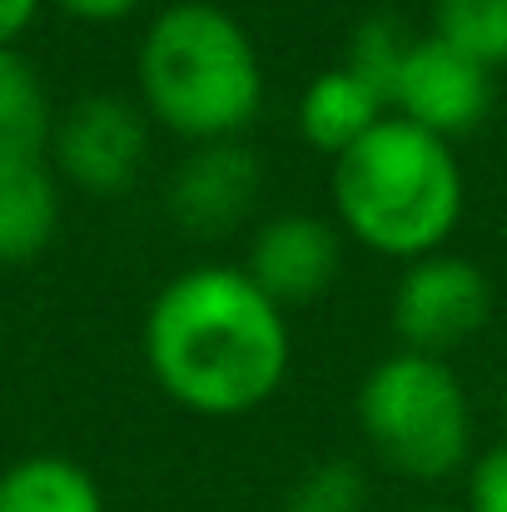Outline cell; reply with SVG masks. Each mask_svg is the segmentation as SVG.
Masks as SVG:
<instances>
[{
  "label": "cell",
  "instance_id": "4fadbf2b",
  "mask_svg": "<svg viewBox=\"0 0 507 512\" xmlns=\"http://www.w3.org/2000/svg\"><path fill=\"white\" fill-rule=\"evenodd\" d=\"M50 105L35 65L10 45L0 50V155L5 150H50Z\"/></svg>",
  "mask_w": 507,
  "mask_h": 512
},
{
  "label": "cell",
  "instance_id": "8fae6325",
  "mask_svg": "<svg viewBox=\"0 0 507 512\" xmlns=\"http://www.w3.org/2000/svg\"><path fill=\"white\" fill-rule=\"evenodd\" d=\"M393 110H388V100L373 90V85H363L348 65H334V70H324L309 90H304V100H299V135L314 145V150H324V155H343V150H353L368 130H378L383 120H388Z\"/></svg>",
  "mask_w": 507,
  "mask_h": 512
},
{
  "label": "cell",
  "instance_id": "8992f818",
  "mask_svg": "<svg viewBox=\"0 0 507 512\" xmlns=\"http://www.w3.org/2000/svg\"><path fill=\"white\" fill-rule=\"evenodd\" d=\"M145 150H150V125L120 95H85L50 130L55 170L90 194H120L125 184H135Z\"/></svg>",
  "mask_w": 507,
  "mask_h": 512
},
{
  "label": "cell",
  "instance_id": "3957f363",
  "mask_svg": "<svg viewBox=\"0 0 507 512\" xmlns=\"http://www.w3.org/2000/svg\"><path fill=\"white\" fill-rule=\"evenodd\" d=\"M329 194L363 249L403 264L438 254L463 219V170L453 145L398 115L338 155Z\"/></svg>",
  "mask_w": 507,
  "mask_h": 512
},
{
  "label": "cell",
  "instance_id": "6da1fadb",
  "mask_svg": "<svg viewBox=\"0 0 507 512\" xmlns=\"http://www.w3.org/2000/svg\"><path fill=\"white\" fill-rule=\"evenodd\" d=\"M145 363L169 398L199 418L264 408L289 373L284 309L229 264L174 274L145 314Z\"/></svg>",
  "mask_w": 507,
  "mask_h": 512
},
{
  "label": "cell",
  "instance_id": "ffe728a7",
  "mask_svg": "<svg viewBox=\"0 0 507 512\" xmlns=\"http://www.w3.org/2000/svg\"><path fill=\"white\" fill-rule=\"evenodd\" d=\"M413 512H463V508H443V503H428V508H413Z\"/></svg>",
  "mask_w": 507,
  "mask_h": 512
},
{
  "label": "cell",
  "instance_id": "9a60e30c",
  "mask_svg": "<svg viewBox=\"0 0 507 512\" xmlns=\"http://www.w3.org/2000/svg\"><path fill=\"white\" fill-rule=\"evenodd\" d=\"M413 45H418V40H413V30L403 25V15H393V10H373V15L353 30V40H348V60H343V65L393 105V85H398L403 60H408Z\"/></svg>",
  "mask_w": 507,
  "mask_h": 512
},
{
  "label": "cell",
  "instance_id": "7a4b0ae2",
  "mask_svg": "<svg viewBox=\"0 0 507 512\" xmlns=\"http://www.w3.org/2000/svg\"><path fill=\"white\" fill-rule=\"evenodd\" d=\"M135 80L145 110L189 145L239 140L264 100V65L249 30L209 0H179L150 20Z\"/></svg>",
  "mask_w": 507,
  "mask_h": 512
},
{
  "label": "cell",
  "instance_id": "e0dca14e",
  "mask_svg": "<svg viewBox=\"0 0 507 512\" xmlns=\"http://www.w3.org/2000/svg\"><path fill=\"white\" fill-rule=\"evenodd\" d=\"M468 512H507V443L488 448L468 478Z\"/></svg>",
  "mask_w": 507,
  "mask_h": 512
},
{
  "label": "cell",
  "instance_id": "9c48e42d",
  "mask_svg": "<svg viewBox=\"0 0 507 512\" xmlns=\"http://www.w3.org/2000/svg\"><path fill=\"white\" fill-rule=\"evenodd\" d=\"M259 189H264V174L254 150H244L239 140L194 145V155L169 179V214L179 229L199 239H219L249 219Z\"/></svg>",
  "mask_w": 507,
  "mask_h": 512
},
{
  "label": "cell",
  "instance_id": "d6986e66",
  "mask_svg": "<svg viewBox=\"0 0 507 512\" xmlns=\"http://www.w3.org/2000/svg\"><path fill=\"white\" fill-rule=\"evenodd\" d=\"M40 0H0V50H10L20 40V30L35 20Z\"/></svg>",
  "mask_w": 507,
  "mask_h": 512
},
{
  "label": "cell",
  "instance_id": "ac0fdd59",
  "mask_svg": "<svg viewBox=\"0 0 507 512\" xmlns=\"http://www.w3.org/2000/svg\"><path fill=\"white\" fill-rule=\"evenodd\" d=\"M55 5L75 20H90V25H110V20H125L140 10V0H55Z\"/></svg>",
  "mask_w": 507,
  "mask_h": 512
},
{
  "label": "cell",
  "instance_id": "277c9868",
  "mask_svg": "<svg viewBox=\"0 0 507 512\" xmlns=\"http://www.w3.org/2000/svg\"><path fill=\"white\" fill-rule=\"evenodd\" d=\"M358 428L368 448L413 483H443L468 463L473 408L458 373L428 353H393L358 388Z\"/></svg>",
  "mask_w": 507,
  "mask_h": 512
},
{
  "label": "cell",
  "instance_id": "44dd1931",
  "mask_svg": "<svg viewBox=\"0 0 507 512\" xmlns=\"http://www.w3.org/2000/svg\"><path fill=\"white\" fill-rule=\"evenodd\" d=\"M503 418H507V393H503Z\"/></svg>",
  "mask_w": 507,
  "mask_h": 512
},
{
  "label": "cell",
  "instance_id": "30bf717a",
  "mask_svg": "<svg viewBox=\"0 0 507 512\" xmlns=\"http://www.w3.org/2000/svg\"><path fill=\"white\" fill-rule=\"evenodd\" d=\"M60 229V189L45 150L0 155V264H30Z\"/></svg>",
  "mask_w": 507,
  "mask_h": 512
},
{
  "label": "cell",
  "instance_id": "5bb4252c",
  "mask_svg": "<svg viewBox=\"0 0 507 512\" xmlns=\"http://www.w3.org/2000/svg\"><path fill=\"white\" fill-rule=\"evenodd\" d=\"M433 40L493 75L498 65H507V0H438Z\"/></svg>",
  "mask_w": 507,
  "mask_h": 512
},
{
  "label": "cell",
  "instance_id": "2e32d148",
  "mask_svg": "<svg viewBox=\"0 0 507 512\" xmlns=\"http://www.w3.org/2000/svg\"><path fill=\"white\" fill-rule=\"evenodd\" d=\"M363 508H368V478L348 458H329V463L309 468L294 483V493H289V512H363Z\"/></svg>",
  "mask_w": 507,
  "mask_h": 512
},
{
  "label": "cell",
  "instance_id": "5b68a950",
  "mask_svg": "<svg viewBox=\"0 0 507 512\" xmlns=\"http://www.w3.org/2000/svg\"><path fill=\"white\" fill-rule=\"evenodd\" d=\"M488 314H493V284L478 264L458 254L413 259L393 294L398 339L408 353H428V358H443L468 339H478Z\"/></svg>",
  "mask_w": 507,
  "mask_h": 512
},
{
  "label": "cell",
  "instance_id": "ba28073f",
  "mask_svg": "<svg viewBox=\"0 0 507 512\" xmlns=\"http://www.w3.org/2000/svg\"><path fill=\"white\" fill-rule=\"evenodd\" d=\"M338 264H343V239L334 224H324L319 214H279L254 234L244 274L279 309H289L324 299L334 289Z\"/></svg>",
  "mask_w": 507,
  "mask_h": 512
},
{
  "label": "cell",
  "instance_id": "7c38bea8",
  "mask_svg": "<svg viewBox=\"0 0 507 512\" xmlns=\"http://www.w3.org/2000/svg\"><path fill=\"white\" fill-rule=\"evenodd\" d=\"M0 512H105V498L80 463L40 453L0 473Z\"/></svg>",
  "mask_w": 507,
  "mask_h": 512
},
{
  "label": "cell",
  "instance_id": "52a82bcc",
  "mask_svg": "<svg viewBox=\"0 0 507 512\" xmlns=\"http://www.w3.org/2000/svg\"><path fill=\"white\" fill-rule=\"evenodd\" d=\"M493 105V75L473 60H463L458 50H448L443 40H418L403 60V75L393 85V115L438 135V140H458L468 130L483 125Z\"/></svg>",
  "mask_w": 507,
  "mask_h": 512
}]
</instances>
